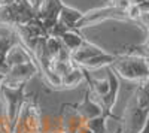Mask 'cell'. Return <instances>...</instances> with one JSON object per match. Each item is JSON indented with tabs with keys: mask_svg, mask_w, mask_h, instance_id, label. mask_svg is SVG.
Here are the masks:
<instances>
[{
	"mask_svg": "<svg viewBox=\"0 0 149 133\" xmlns=\"http://www.w3.org/2000/svg\"><path fill=\"white\" fill-rule=\"evenodd\" d=\"M137 21L142 24V26H143L146 30H149V10H145V12H142Z\"/></svg>",
	"mask_w": 149,
	"mask_h": 133,
	"instance_id": "obj_18",
	"label": "cell"
},
{
	"mask_svg": "<svg viewBox=\"0 0 149 133\" xmlns=\"http://www.w3.org/2000/svg\"><path fill=\"white\" fill-rule=\"evenodd\" d=\"M148 115H149V112L140 109L137 103H136L134 97H131L127 109H125V114H124V118H122V127H121L122 132L124 133H137L143 127Z\"/></svg>",
	"mask_w": 149,
	"mask_h": 133,
	"instance_id": "obj_5",
	"label": "cell"
},
{
	"mask_svg": "<svg viewBox=\"0 0 149 133\" xmlns=\"http://www.w3.org/2000/svg\"><path fill=\"white\" fill-rule=\"evenodd\" d=\"M85 79L84 69L79 66H74L69 74L61 76V88H74Z\"/></svg>",
	"mask_w": 149,
	"mask_h": 133,
	"instance_id": "obj_14",
	"label": "cell"
},
{
	"mask_svg": "<svg viewBox=\"0 0 149 133\" xmlns=\"http://www.w3.org/2000/svg\"><path fill=\"white\" fill-rule=\"evenodd\" d=\"M125 14H127V18L128 20H133V21H137L142 10H140V6L139 5H134V3H130L125 9Z\"/></svg>",
	"mask_w": 149,
	"mask_h": 133,
	"instance_id": "obj_17",
	"label": "cell"
},
{
	"mask_svg": "<svg viewBox=\"0 0 149 133\" xmlns=\"http://www.w3.org/2000/svg\"><path fill=\"white\" fill-rule=\"evenodd\" d=\"M115 74L127 81L139 82L149 76V60L140 54L116 55L115 62L109 66Z\"/></svg>",
	"mask_w": 149,
	"mask_h": 133,
	"instance_id": "obj_1",
	"label": "cell"
},
{
	"mask_svg": "<svg viewBox=\"0 0 149 133\" xmlns=\"http://www.w3.org/2000/svg\"><path fill=\"white\" fill-rule=\"evenodd\" d=\"M106 20H128V18H127V14L124 9H121L116 5H110V6L98 8V9H94V10H90L86 14H84L82 20L76 26V30L95 26V24H100Z\"/></svg>",
	"mask_w": 149,
	"mask_h": 133,
	"instance_id": "obj_3",
	"label": "cell"
},
{
	"mask_svg": "<svg viewBox=\"0 0 149 133\" xmlns=\"http://www.w3.org/2000/svg\"><path fill=\"white\" fill-rule=\"evenodd\" d=\"M82 17H84V14L81 10L74 9V8H70V6L63 3V6H61V9H60L58 18H57V22L60 24V26H63L64 29H67V30H76V26L82 20Z\"/></svg>",
	"mask_w": 149,
	"mask_h": 133,
	"instance_id": "obj_11",
	"label": "cell"
},
{
	"mask_svg": "<svg viewBox=\"0 0 149 133\" xmlns=\"http://www.w3.org/2000/svg\"><path fill=\"white\" fill-rule=\"evenodd\" d=\"M107 81H109V93L98 100V103L102 105L104 115L107 117V114L110 115V109L113 108V105L116 103L118 99V93H119V81H118V75L107 66Z\"/></svg>",
	"mask_w": 149,
	"mask_h": 133,
	"instance_id": "obj_7",
	"label": "cell"
},
{
	"mask_svg": "<svg viewBox=\"0 0 149 133\" xmlns=\"http://www.w3.org/2000/svg\"><path fill=\"white\" fill-rule=\"evenodd\" d=\"M76 112H78V115L84 120V123L88 121V120H91V118L104 115V111H103L102 105L98 103V102L93 97V96L90 94V91H86L84 100L76 106Z\"/></svg>",
	"mask_w": 149,
	"mask_h": 133,
	"instance_id": "obj_8",
	"label": "cell"
},
{
	"mask_svg": "<svg viewBox=\"0 0 149 133\" xmlns=\"http://www.w3.org/2000/svg\"><path fill=\"white\" fill-rule=\"evenodd\" d=\"M116 55L113 54H109V52H103V54H98L90 60H86V62H84L79 67L82 69H98V67H104V66H110L112 63L115 62Z\"/></svg>",
	"mask_w": 149,
	"mask_h": 133,
	"instance_id": "obj_15",
	"label": "cell"
},
{
	"mask_svg": "<svg viewBox=\"0 0 149 133\" xmlns=\"http://www.w3.org/2000/svg\"><path fill=\"white\" fill-rule=\"evenodd\" d=\"M5 64L6 67H14L18 64H24V63H29V62H34L31 54L27 51V48L24 46L21 42L14 43L5 54Z\"/></svg>",
	"mask_w": 149,
	"mask_h": 133,
	"instance_id": "obj_9",
	"label": "cell"
},
{
	"mask_svg": "<svg viewBox=\"0 0 149 133\" xmlns=\"http://www.w3.org/2000/svg\"><path fill=\"white\" fill-rule=\"evenodd\" d=\"M103 52H104V50H102L100 46H97V45L86 41L76 51L70 52V62L74 66H81L84 62H86V60H90V58H93L98 54H103Z\"/></svg>",
	"mask_w": 149,
	"mask_h": 133,
	"instance_id": "obj_10",
	"label": "cell"
},
{
	"mask_svg": "<svg viewBox=\"0 0 149 133\" xmlns=\"http://www.w3.org/2000/svg\"><path fill=\"white\" fill-rule=\"evenodd\" d=\"M115 133H124V132H122V129H121V127H119V129H118V130H116V132H115Z\"/></svg>",
	"mask_w": 149,
	"mask_h": 133,
	"instance_id": "obj_21",
	"label": "cell"
},
{
	"mask_svg": "<svg viewBox=\"0 0 149 133\" xmlns=\"http://www.w3.org/2000/svg\"><path fill=\"white\" fill-rule=\"evenodd\" d=\"M37 64L34 62H29L24 64H18L14 67H9L8 72L5 74V79H3V85L9 87V88H18L26 85V82L34 76V74H37Z\"/></svg>",
	"mask_w": 149,
	"mask_h": 133,
	"instance_id": "obj_4",
	"label": "cell"
},
{
	"mask_svg": "<svg viewBox=\"0 0 149 133\" xmlns=\"http://www.w3.org/2000/svg\"><path fill=\"white\" fill-rule=\"evenodd\" d=\"M61 6H63L61 0H40L36 5V18L43 24L46 32L55 26Z\"/></svg>",
	"mask_w": 149,
	"mask_h": 133,
	"instance_id": "obj_6",
	"label": "cell"
},
{
	"mask_svg": "<svg viewBox=\"0 0 149 133\" xmlns=\"http://www.w3.org/2000/svg\"><path fill=\"white\" fill-rule=\"evenodd\" d=\"M137 133H149V115H148V118H146V121H145L143 127H142Z\"/></svg>",
	"mask_w": 149,
	"mask_h": 133,
	"instance_id": "obj_19",
	"label": "cell"
},
{
	"mask_svg": "<svg viewBox=\"0 0 149 133\" xmlns=\"http://www.w3.org/2000/svg\"><path fill=\"white\" fill-rule=\"evenodd\" d=\"M36 18V5L30 0H19L0 6V26L18 27L26 26Z\"/></svg>",
	"mask_w": 149,
	"mask_h": 133,
	"instance_id": "obj_2",
	"label": "cell"
},
{
	"mask_svg": "<svg viewBox=\"0 0 149 133\" xmlns=\"http://www.w3.org/2000/svg\"><path fill=\"white\" fill-rule=\"evenodd\" d=\"M85 127L88 129L91 133H107V126H106V115H100L91 118L88 121L84 123Z\"/></svg>",
	"mask_w": 149,
	"mask_h": 133,
	"instance_id": "obj_16",
	"label": "cell"
},
{
	"mask_svg": "<svg viewBox=\"0 0 149 133\" xmlns=\"http://www.w3.org/2000/svg\"><path fill=\"white\" fill-rule=\"evenodd\" d=\"M133 97L140 109L149 112V76L139 81V85L136 88Z\"/></svg>",
	"mask_w": 149,
	"mask_h": 133,
	"instance_id": "obj_13",
	"label": "cell"
},
{
	"mask_svg": "<svg viewBox=\"0 0 149 133\" xmlns=\"http://www.w3.org/2000/svg\"><path fill=\"white\" fill-rule=\"evenodd\" d=\"M3 79H5V74H0V91H2V85H3Z\"/></svg>",
	"mask_w": 149,
	"mask_h": 133,
	"instance_id": "obj_20",
	"label": "cell"
},
{
	"mask_svg": "<svg viewBox=\"0 0 149 133\" xmlns=\"http://www.w3.org/2000/svg\"><path fill=\"white\" fill-rule=\"evenodd\" d=\"M60 42H61V45H63L69 52H73V51H76L78 48H81L86 42V39L82 38L76 30H67L66 33L61 34Z\"/></svg>",
	"mask_w": 149,
	"mask_h": 133,
	"instance_id": "obj_12",
	"label": "cell"
}]
</instances>
